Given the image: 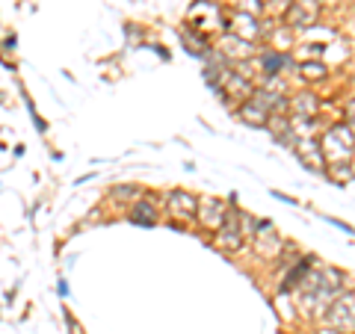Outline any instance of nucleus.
Segmentation results:
<instances>
[{"label": "nucleus", "instance_id": "7", "mask_svg": "<svg viewBox=\"0 0 355 334\" xmlns=\"http://www.w3.org/2000/svg\"><path fill=\"white\" fill-rule=\"evenodd\" d=\"M347 113H349V121H355V101L347 107Z\"/></svg>", "mask_w": 355, "mask_h": 334}, {"label": "nucleus", "instance_id": "3", "mask_svg": "<svg viewBox=\"0 0 355 334\" xmlns=\"http://www.w3.org/2000/svg\"><path fill=\"white\" fill-rule=\"evenodd\" d=\"M198 207H202V216H198V219H202L205 225H219V222L225 219V204L214 202V198H205Z\"/></svg>", "mask_w": 355, "mask_h": 334}, {"label": "nucleus", "instance_id": "1", "mask_svg": "<svg viewBox=\"0 0 355 334\" xmlns=\"http://www.w3.org/2000/svg\"><path fill=\"white\" fill-rule=\"evenodd\" d=\"M329 322L335 328H343V334L355 331V293H343L340 299H335L329 310Z\"/></svg>", "mask_w": 355, "mask_h": 334}, {"label": "nucleus", "instance_id": "2", "mask_svg": "<svg viewBox=\"0 0 355 334\" xmlns=\"http://www.w3.org/2000/svg\"><path fill=\"white\" fill-rule=\"evenodd\" d=\"M219 246L234 252L243 246V237H240V228H237V216L234 213H225V219H222V231H219Z\"/></svg>", "mask_w": 355, "mask_h": 334}, {"label": "nucleus", "instance_id": "5", "mask_svg": "<svg viewBox=\"0 0 355 334\" xmlns=\"http://www.w3.org/2000/svg\"><path fill=\"white\" fill-rule=\"evenodd\" d=\"M299 157H302L314 172L323 169V151H320V146H314V142H302V146H299Z\"/></svg>", "mask_w": 355, "mask_h": 334}, {"label": "nucleus", "instance_id": "4", "mask_svg": "<svg viewBox=\"0 0 355 334\" xmlns=\"http://www.w3.org/2000/svg\"><path fill=\"white\" fill-rule=\"evenodd\" d=\"M169 207H172V213L184 216V219H190V216H193V210H196V198H190L187 193H175V195L169 198Z\"/></svg>", "mask_w": 355, "mask_h": 334}, {"label": "nucleus", "instance_id": "8", "mask_svg": "<svg viewBox=\"0 0 355 334\" xmlns=\"http://www.w3.org/2000/svg\"><path fill=\"white\" fill-rule=\"evenodd\" d=\"M323 334H338V331H323Z\"/></svg>", "mask_w": 355, "mask_h": 334}, {"label": "nucleus", "instance_id": "6", "mask_svg": "<svg viewBox=\"0 0 355 334\" xmlns=\"http://www.w3.org/2000/svg\"><path fill=\"white\" fill-rule=\"evenodd\" d=\"M130 222H137V225H154V204L151 202H139L137 207L130 210Z\"/></svg>", "mask_w": 355, "mask_h": 334}]
</instances>
